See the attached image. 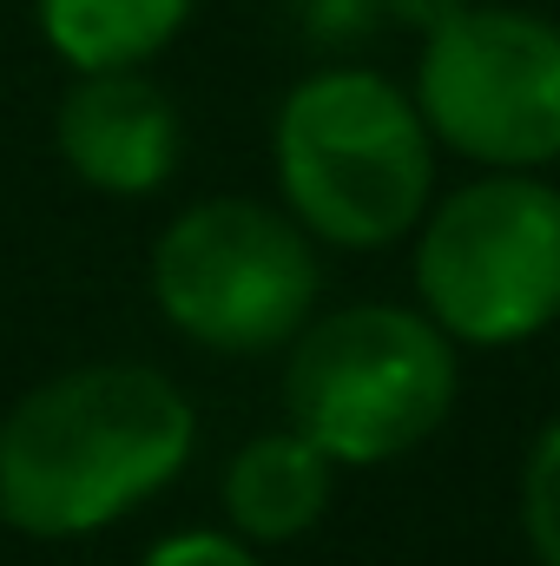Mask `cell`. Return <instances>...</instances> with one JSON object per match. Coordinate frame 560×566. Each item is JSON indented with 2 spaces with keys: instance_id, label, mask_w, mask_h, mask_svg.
Instances as JSON below:
<instances>
[{
  "instance_id": "3957f363",
  "label": "cell",
  "mask_w": 560,
  "mask_h": 566,
  "mask_svg": "<svg viewBox=\"0 0 560 566\" xmlns=\"http://www.w3.org/2000/svg\"><path fill=\"white\" fill-rule=\"evenodd\" d=\"M455 389V336L422 303L317 310L283 343V422L336 468H383L416 454L448 422Z\"/></svg>"
},
{
  "instance_id": "52a82bcc",
  "label": "cell",
  "mask_w": 560,
  "mask_h": 566,
  "mask_svg": "<svg viewBox=\"0 0 560 566\" xmlns=\"http://www.w3.org/2000/svg\"><path fill=\"white\" fill-rule=\"evenodd\" d=\"M53 145L86 191L152 198L185 158V119L145 66H93L60 93Z\"/></svg>"
},
{
  "instance_id": "ba28073f",
  "label": "cell",
  "mask_w": 560,
  "mask_h": 566,
  "mask_svg": "<svg viewBox=\"0 0 560 566\" xmlns=\"http://www.w3.org/2000/svg\"><path fill=\"white\" fill-rule=\"evenodd\" d=\"M330 494H336V461L290 422L245 434L238 454L225 461V521L251 547L303 541L330 514Z\"/></svg>"
},
{
  "instance_id": "8992f818",
  "label": "cell",
  "mask_w": 560,
  "mask_h": 566,
  "mask_svg": "<svg viewBox=\"0 0 560 566\" xmlns=\"http://www.w3.org/2000/svg\"><path fill=\"white\" fill-rule=\"evenodd\" d=\"M409 93L455 158L481 171H548L560 165V20L468 0L448 27L422 33Z\"/></svg>"
},
{
  "instance_id": "7a4b0ae2",
  "label": "cell",
  "mask_w": 560,
  "mask_h": 566,
  "mask_svg": "<svg viewBox=\"0 0 560 566\" xmlns=\"http://www.w3.org/2000/svg\"><path fill=\"white\" fill-rule=\"evenodd\" d=\"M435 133L416 93L370 66H317L278 106L283 211L330 251H390L435 205Z\"/></svg>"
},
{
  "instance_id": "277c9868",
  "label": "cell",
  "mask_w": 560,
  "mask_h": 566,
  "mask_svg": "<svg viewBox=\"0 0 560 566\" xmlns=\"http://www.w3.org/2000/svg\"><path fill=\"white\" fill-rule=\"evenodd\" d=\"M416 303L455 349H515L560 323V185L481 171L422 211Z\"/></svg>"
},
{
  "instance_id": "6da1fadb",
  "label": "cell",
  "mask_w": 560,
  "mask_h": 566,
  "mask_svg": "<svg viewBox=\"0 0 560 566\" xmlns=\"http://www.w3.org/2000/svg\"><path fill=\"white\" fill-rule=\"evenodd\" d=\"M198 448L191 396L152 363H80L0 416V521L86 541L165 494Z\"/></svg>"
},
{
  "instance_id": "9c48e42d",
  "label": "cell",
  "mask_w": 560,
  "mask_h": 566,
  "mask_svg": "<svg viewBox=\"0 0 560 566\" xmlns=\"http://www.w3.org/2000/svg\"><path fill=\"white\" fill-rule=\"evenodd\" d=\"M191 13H198V0H33L40 40L73 73H93V66H152L185 33Z\"/></svg>"
},
{
  "instance_id": "4fadbf2b",
  "label": "cell",
  "mask_w": 560,
  "mask_h": 566,
  "mask_svg": "<svg viewBox=\"0 0 560 566\" xmlns=\"http://www.w3.org/2000/svg\"><path fill=\"white\" fill-rule=\"evenodd\" d=\"M468 0H383V20L390 27H409V33H435V27H448L455 13H462Z\"/></svg>"
},
{
  "instance_id": "30bf717a",
  "label": "cell",
  "mask_w": 560,
  "mask_h": 566,
  "mask_svg": "<svg viewBox=\"0 0 560 566\" xmlns=\"http://www.w3.org/2000/svg\"><path fill=\"white\" fill-rule=\"evenodd\" d=\"M515 507H521V541H528L535 566H560V416L535 434V448L521 461Z\"/></svg>"
},
{
  "instance_id": "8fae6325",
  "label": "cell",
  "mask_w": 560,
  "mask_h": 566,
  "mask_svg": "<svg viewBox=\"0 0 560 566\" xmlns=\"http://www.w3.org/2000/svg\"><path fill=\"white\" fill-rule=\"evenodd\" d=\"M139 566H271V560H265V547H251L231 527H178V534L152 541Z\"/></svg>"
},
{
  "instance_id": "5b68a950",
  "label": "cell",
  "mask_w": 560,
  "mask_h": 566,
  "mask_svg": "<svg viewBox=\"0 0 560 566\" xmlns=\"http://www.w3.org/2000/svg\"><path fill=\"white\" fill-rule=\"evenodd\" d=\"M323 296V244L265 198H198L152 244L158 316L218 356L283 349Z\"/></svg>"
},
{
  "instance_id": "7c38bea8",
  "label": "cell",
  "mask_w": 560,
  "mask_h": 566,
  "mask_svg": "<svg viewBox=\"0 0 560 566\" xmlns=\"http://www.w3.org/2000/svg\"><path fill=\"white\" fill-rule=\"evenodd\" d=\"M290 13L310 46H356L383 27V0H290Z\"/></svg>"
}]
</instances>
